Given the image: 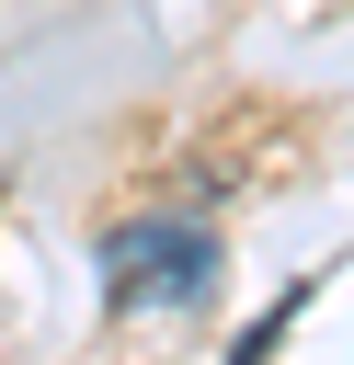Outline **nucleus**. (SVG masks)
<instances>
[{
	"instance_id": "f257e3e1",
	"label": "nucleus",
	"mask_w": 354,
	"mask_h": 365,
	"mask_svg": "<svg viewBox=\"0 0 354 365\" xmlns=\"http://www.w3.org/2000/svg\"><path fill=\"white\" fill-rule=\"evenodd\" d=\"M103 285H114V308H194V297L217 285V240H206V228H183V217L126 228Z\"/></svg>"
}]
</instances>
